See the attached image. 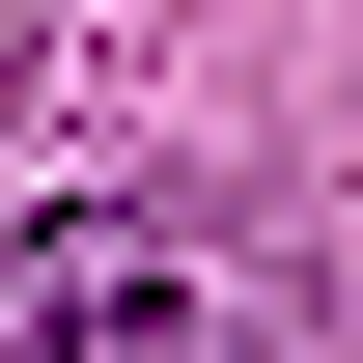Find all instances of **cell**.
Masks as SVG:
<instances>
[{
    "mask_svg": "<svg viewBox=\"0 0 363 363\" xmlns=\"http://www.w3.org/2000/svg\"><path fill=\"white\" fill-rule=\"evenodd\" d=\"M308 252L224 196H28L0 224V363H279Z\"/></svg>",
    "mask_w": 363,
    "mask_h": 363,
    "instance_id": "6da1fadb",
    "label": "cell"
}]
</instances>
